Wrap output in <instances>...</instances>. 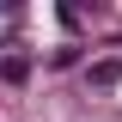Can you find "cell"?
<instances>
[{"label": "cell", "mask_w": 122, "mask_h": 122, "mask_svg": "<svg viewBox=\"0 0 122 122\" xmlns=\"http://www.w3.org/2000/svg\"><path fill=\"white\" fill-rule=\"evenodd\" d=\"M0 79H6V86H25V79H30V55H18V49L0 55Z\"/></svg>", "instance_id": "cell-2"}, {"label": "cell", "mask_w": 122, "mask_h": 122, "mask_svg": "<svg viewBox=\"0 0 122 122\" xmlns=\"http://www.w3.org/2000/svg\"><path fill=\"white\" fill-rule=\"evenodd\" d=\"M86 79H92L98 92H110V86H122V55H104V61H92V67H86Z\"/></svg>", "instance_id": "cell-1"}]
</instances>
